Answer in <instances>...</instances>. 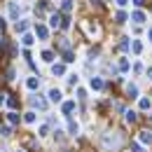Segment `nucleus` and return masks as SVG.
<instances>
[{
	"label": "nucleus",
	"instance_id": "nucleus-1",
	"mask_svg": "<svg viewBox=\"0 0 152 152\" xmlns=\"http://www.w3.org/2000/svg\"><path fill=\"white\" fill-rule=\"evenodd\" d=\"M7 7H10V17H12V19H19V14H21L19 2H17V0H10V2H7Z\"/></svg>",
	"mask_w": 152,
	"mask_h": 152
},
{
	"label": "nucleus",
	"instance_id": "nucleus-2",
	"mask_svg": "<svg viewBox=\"0 0 152 152\" xmlns=\"http://www.w3.org/2000/svg\"><path fill=\"white\" fill-rule=\"evenodd\" d=\"M47 96H49V101H52V103H61V101H63V94H61V89H54V87L47 91Z\"/></svg>",
	"mask_w": 152,
	"mask_h": 152
},
{
	"label": "nucleus",
	"instance_id": "nucleus-3",
	"mask_svg": "<svg viewBox=\"0 0 152 152\" xmlns=\"http://www.w3.org/2000/svg\"><path fill=\"white\" fill-rule=\"evenodd\" d=\"M35 35H38L40 40H47V35H49V28H47V26H42V23H38V26H35Z\"/></svg>",
	"mask_w": 152,
	"mask_h": 152
},
{
	"label": "nucleus",
	"instance_id": "nucleus-4",
	"mask_svg": "<svg viewBox=\"0 0 152 152\" xmlns=\"http://www.w3.org/2000/svg\"><path fill=\"white\" fill-rule=\"evenodd\" d=\"M131 21L143 23V21H145V12H143V10H133V12H131Z\"/></svg>",
	"mask_w": 152,
	"mask_h": 152
},
{
	"label": "nucleus",
	"instance_id": "nucleus-5",
	"mask_svg": "<svg viewBox=\"0 0 152 152\" xmlns=\"http://www.w3.org/2000/svg\"><path fill=\"white\" fill-rule=\"evenodd\" d=\"M75 110V101H63V105H61V113L63 115H70Z\"/></svg>",
	"mask_w": 152,
	"mask_h": 152
},
{
	"label": "nucleus",
	"instance_id": "nucleus-6",
	"mask_svg": "<svg viewBox=\"0 0 152 152\" xmlns=\"http://www.w3.org/2000/svg\"><path fill=\"white\" fill-rule=\"evenodd\" d=\"M89 87H91L94 91H101V89H103V80H101V77H91V80H89Z\"/></svg>",
	"mask_w": 152,
	"mask_h": 152
},
{
	"label": "nucleus",
	"instance_id": "nucleus-7",
	"mask_svg": "<svg viewBox=\"0 0 152 152\" xmlns=\"http://www.w3.org/2000/svg\"><path fill=\"white\" fill-rule=\"evenodd\" d=\"M26 87H28V89H31V91H33V89H38L40 87V77H28V80H26Z\"/></svg>",
	"mask_w": 152,
	"mask_h": 152
},
{
	"label": "nucleus",
	"instance_id": "nucleus-8",
	"mask_svg": "<svg viewBox=\"0 0 152 152\" xmlns=\"http://www.w3.org/2000/svg\"><path fill=\"white\" fill-rule=\"evenodd\" d=\"M61 19H63V17H61L58 12H54V14L49 17V26H52V28H56V26H61Z\"/></svg>",
	"mask_w": 152,
	"mask_h": 152
},
{
	"label": "nucleus",
	"instance_id": "nucleus-9",
	"mask_svg": "<svg viewBox=\"0 0 152 152\" xmlns=\"http://www.w3.org/2000/svg\"><path fill=\"white\" fill-rule=\"evenodd\" d=\"M138 108H140V110H150V108H152V101H150V98H145V96H143V98L138 101Z\"/></svg>",
	"mask_w": 152,
	"mask_h": 152
},
{
	"label": "nucleus",
	"instance_id": "nucleus-10",
	"mask_svg": "<svg viewBox=\"0 0 152 152\" xmlns=\"http://www.w3.org/2000/svg\"><path fill=\"white\" fill-rule=\"evenodd\" d=\"M131 52L133 54H140L143 52V42L140 40H131Z\"/></svg>",
	"mask_w": 152,
	"mask_h": 152
},
{
	"label": "nucleus",
	"instance_id": "nucleus-11",
	"mask_svg": "<svg viewBox=\"0 0 152 152\" xmlns=\"http://www.w3.org/2000/svg\"><path fill=\"white\" fill-rule=\"evenodd\" d=\"M103 145H105V148H115V145H117V136H105V138H103Z\"/></svg>",
	"mask_w": 152,
	"mask_h": 152
},
{
	"label": "nucleus",
	"instance_id": "nucleus-12",
	"mask_svg": "<svg viewBox=\"0 0 152 152\" xmlns=\"http://www.w3.org/2000/svg\"><path fill=\"white\" fill-rule=\"evenodd\" d=\"M138 140H140V143H145V145H148V143L152 145V136L148 131H140V133H138Z\"/></svg>",
	"mask_w": 152,
	"mask_h": 152
},
{
	"label": "nucleus",
	"instance_id": "nucleus-13",
	"mask_svg": "<svg viewBox=\"0 0 152 152\" xmlns=\"http://www.w3.org/2000/svg\"><path fill=\"white\" fill-rule=\"evenodd\" d=\"M122 73H129V68H131V63H129V58H119V66H117Z\"/></svg>",
	"mask_w": 152,
	"mask_h": 152
},
{
	"label": "nucleus",
	"instance_id": "nucleus-14",
	"mask_svg": "<svg viewBox=\"0 0 152 152\" xmlns=\"http://www.w3.org/2000/svg\"><path fill=\"white\" fill-rule=\"evenodd\" d=\"M68 133H70V136H75V133H80V124L70 119V122H68Z\"/></svg>",
	"mask_w": 152,
	"mask_h": 152
},
{
	"label": "nucleus",
	"instance_id": "nucleus-15",
	"mask_svg": "<svg viewBox=\"0 0 152 152\" xmlns=\"http://www.w3.org/2000/svg\"><path fill=\"white\" fill-rule=\"evenodd\" d=\"M52 73H54V75H63V73H66V66H63V63H54V66H52Z\"/></svg>",
	"mask_w": 152,
	"mask_h": 152
},
{
	"label": "nucleus",
	"instance_id": "nucleus-16",
	"mask_svg": "<svg viewBox=\"0 0 152 152\" xmlns=\"http://www.w3.org/2000/svg\"><path fill=\"white\" fill-rule=\"evenodd\" d=\"M26 28H28V23H26V21H23V19L14 23V31H17V33H26Z\"/></svg>",
	"mask_w": 152,
	"mask_h": 152
},
{
	"label": "nucleus",
	"instance_id": "nucleus-17",
	"mask_svg": "<svg viewBox=\"0 0 152 152\" xmlns=\"http://www.w3.org/2000/svg\"><path fill=\"white\" fill-rule=\"evenodd\" d=\"M21 42H23V45H26V47H31V45H33V42H35V38H33V35H31V33H23V35H21Z\"/></svg>",
	"mask_w": 152,
	"mask_h": 152
},
{
	"label": "nucleus",
	"instance_id": "nucleus-18",
	"mask_svg": "<svg viewBox=\"0 0 152 152\" xmlns=\"http://www.w3.org/2000/svg\"><path fill=\"white\" fill-rule=\"evenodd\" d=\"M35 119H38V117H35V113H33V110H28V113L23 115V122H26V124H33Z\"/></svg>",
	"mask_w": 152,
	"mask_h": 152
},
{
	"label": "nucleus",
	"instance_id": "nucleus-19",
	"mask_svg": "<svg viewBox=\"0 0 152 152\" xmlns=\"http://www.w3.org/2000/svg\"><path fill=\"white\" fill-rule=\"evenodd\" d=\"M42 61L52 63V61H54V52H49V49H42Z\"/></svg>",
	"mask_w": 152,
	"mask_h": 152
},
{
	"label": "nucleus",
	"instance_id": "nucleus-20",
	"mask_svg": "<svg viewBox=\"0 0 152 152\" xmlns=\"http://www.w3.org/2000/svg\"><path fill=\"white\" fill-rule=\"evenodd\" d=\"M87 33H89V35H98V26L89 21V23H87Z\"/></svg>",
	"mask_w": 152,
	"mask_h": 152
},
{
	"label": "nucleus",
	"instance_id": "nucleus-21",
	"mask_svg": "<svg viewBox=\"0 0 152 152\" xmlns=\"http://www.w3.org/2000/svg\"><path fill=\"white\" fill-rule=\"evenodd\" d=\"M126 94L129 96H138V87H136V84H126Z\"/></svg>",
	"mask_w": 152,
	"mask_h": 152
},
{
	"label": "nucleus",
	"instance_id": "nucleus-22",
	"mask_svg": "<svg viewBox=\"0 0 152 152\" xmlns=\"http://www.w3.org/2000/svg\"><path fill=\"white\" fill-rule=\"evenodd\" d=\"M7 119H10V124H17V122H19V115L17 113H7Z\"/></svg>",
	"mask_w": 152,
	"mask_h": 152
},
{
	"label": "nucleus",
	"instance_id": "nucleus-23",
	"mask_svg": "<svg viewBox=\"0 0 152 152\" xmlns=\"http://www.w3.org/2000/svg\"><path fill=\"white\" fill-rule=\"evenodd\" d=\"M63 61H66V63H73V61H75V54H73V52H66V54H63Z\"/></svg>",
	"mask_w": 152,
	"mask_h": 152
},
{
	"label": "nucleus",
	"instance_id": "nucleus-24",
	"mask_svg": "<svg viewBox=\"0 0 152 152\" xmlns=\"http://www.w3.org/2000/svg\"><path fill=\"white\" fill-rule=\"evenodd\" d=\"M49 133V126L47 124H40V129H38V136H47Z\"/></svg>",
	"mask_w": 152,
	"mask_h": 152
},
{
	"label": "nucleus",
	"instance_id": "nucleus-25",
	"mask_svg": "<svg viewBox=\"0 0 152 152\" xmlns=\"http://www.w3.org/2000/svg\"><path fill=\"white\" fill-rule=\"evenodd\" d=\"M61 7H63V12H70V10H73V2H70V0H63Z\"/></svg>",
	"mask_w": 152,
	"mask_h": 152
},
{
	"label": "nucleus",
	"instance_id": "nucleus-26",
	"mask_svg": "<svg viewBox=\"0 0 152 152\" xmlns=\"http://www.w3.org/2000/svg\"><path fill=\"white\" fill-rule=\"evenodd\" d=\"M115 19L119 21V23H124V21L129 19V17H126V14H124V12H117V17H115Z\"/></svg>",
	"mask_w": 152,
	"mask_h": 152
},
{
	"label": "nucleus",
	"instance_id": "nucleus-27",
	"mask_svg": "<svg viewBox=\"0 0 152 152\" xmlns=\"http://www.w3.org/2000/svg\"><path fill=\"white\" fill-rule=\"evenodd\" d=\"M126 122H136V113L133 110H126Z\"/></svg>",
	"mask_w": 152,
	"mask_h": 152
},
{
	"label": "nucleus",
	"instance_id": "nucleus-28",
	"mask_svg": "<svg viewBox=\"0 0 152 152\" xmlns=\"http://www.w3.org/2000/svg\"><path fill=\"white\" fill-rule=\"evenodd\" d=\"M0 136H12V129H10V126H2V129H0Z\"/></svg>",
	"mask_w": 152,
	"mask_h": 152
},
{
	"label": "nucleus",
	"instance_id": "nucleus-29",
	"mask_svg": "<svg viewBox=\"0 0 152 152\" xmlns=\"http://www.w3.org/2000/svg\"><path fill=\"white\" fill-rule=\"evenodd\" d=\"M77 98H87V89H77Z\"/></svg>",
	"mask_w": 152,
	"mask_h": 152
},
{
	"label": "nucleus",
	"instance_id": "nucleus-30",
	"mask_svg": "<svg viewBox=\"0 0 152 152\" xmlns=\"http://www.w3.org/2000/svg\"><path fill=\"white\" fill-rule=\"evenodd\" d=\"M54 138H56V140H63V131H58V129H56V131H54Z\"/></svg>",
	"mask_w": 152,
	"mask_h": 152
},
{
	"label": "nucleus",
	"instance_id": "nucleus-31",
	"mask_svg": "<svg viewBox=\"0 0 152 152\" xmlns=\"http://www.w3.org/2000/svg\"><path fill=\"white\" fill-rule=\"evenodd\" d=\"M131 152H140V145H138V143H133V145H131Z\"/></svg>",
	"mask_w": 152,
	"mask_h": 152
},
{
	"label": "nucleus",
	"instance_id": "nucleus-32",
	"mask_svg": "<svg viewBox=\"0 0 152 152\" xmlns=\"http://www.w3.org/2000/svg\"><path fill=\"white\" fill-rule=\"evenodd\" d=\"M145 75H148V77H150V80H152V66H150V68H148V70H145Z\"/></svg>",
	"mask_w": 152,
	"mask_h": 152
},
{
	"label": "nucleus",
	"instance_id": "nucleus-33",
	"mask_svg": "<svg viewBox=\"0 0 152 152\" xmlns=\"http://www.w3.org/2000/svg\"><path fill=\"white\" fill-rule=\"evenodd\" d=\"M126 2H129V0H117V5H119V7H124Z\"/></svg>",
	"mask_w": 152,
	"mask_h": 152
},
{
	"label": "nucleus",
	"instance_id": "nucleus-34",
	"mask_svg": "<svg viewBox=\"0 0 152 152\" xmlns=\"http://www.w3.org/2000/svg\"><path fill=\"white\" fill-rule=\"evenodd\" d=\"M2 28H5V19L0 17V31H2Z\"/></svg>",
	"mask_w": 152,
	"mask_h": 152
},
{
	"label": "nucleus",
	"instance_id": "nucleus-35",
	"mask_svg": "<svg viewBox=\"0 0 152 152\" xmlns=\"http://www.w3.org/2000/svg\"><path fill=\"white\" fill-rule=\"evenodd\" d=\"M148 38H150V42H152V26H150V31H148Z\"/></svg>",
	"mask_w": 152,
	"mask_h": 152
},
{
	"label": "nucleus",
	"instance_id": "nucleus-36",
	"mask_svg": "<svg viewBox=\"0 0 152 152\" xmlns=\"http://www.w3.org/2000/svg\"><path fill=\"white\" fill-rule=\"evenodd\" d=\"M0 152H7V150H5V148H2V150H0Z\"/></svg>",
	"mask_w": 152,
	"mask_h": 152
},
{
	"label": "nucleus",
	"instance_id": "nucleus-37",
	"mask_svg": "<svg viewBox=\"0 0 152 152\" xmlns=\"http://www.w3.org/2000/svg\"><path fill=\"white\" fill-rule=\"evenodd\" d=\"M17 152H23V150H17Z\"/></svg>",
	"mask_w": 152,
	"mask_h": 152
}]
</instances>
